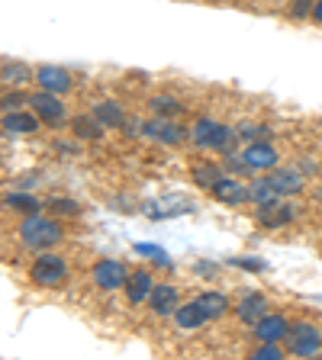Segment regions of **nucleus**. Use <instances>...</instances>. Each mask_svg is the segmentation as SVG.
<instances>
[{
  "instance_id": "nucleus-1",
  "label": "nucleus",
  "mask_w": 322,
  "mask_h": 360,
  "mask_svg": "<svg viewBox=\"0 0 322 360\" xmlns=\"http://www.w3.org/2000/svg\"><path fill=\"white\" fill-rule=\"evenodd\" d=\"M61 225L58 219L52 216H42V212H30V216L20 222V241L30 251H49V248H55L61 241Z\"/></svg>"
},
{
  "instance_id": "nucleus-2",
  "label": "nucleus",
  "mask_w": 322,
  "mask_h": 360,
  "mask_svg": "<svg viewBox=\"0 0 322 360\" xmlns=\"http://www.w3.org/2000/svg\"><path fill=\"white\" fill-rule=\"evenodd\" d=\"M284 347H287V354H293V357H313V354L322 351V331L316 328L313 322H297V325H290V331H287Z\"/></svg>"
},
{
  "instance_id": "nucleus-3",
  "label": "nucleus",
  "mask_w": 322,
  "mask_h": 360,
  "mask_svg": "<svg viewBox=\"0 0 322 360\" xmlns=\"http://www.w3.org/2000/svg\"><path fill=\"white\" fill-rule=\"evenodd\" d=\"M68 277V261L61 255H39L30 267V280L39 286H58Z\"/></svg>"
},
{
  "instance_id": "nucleus-4",
  "label": "nucleus",
  "mask_w": 322,
  "mask_h": 360,
  "mask_svg": "<svg viewBox=\"0 0 322 360\" xmlns=\"http://www.w3.org/2000/svg\"><path fill=\"white\" fill-rule=\"evenodd\" d=\"M30 106H32V112H36L39 120L49 122V126L65 122V100H58V94H52V90L39 87L36 94L30 97Z\"/></svg>"
},
{
  "instance_id": "nucleus-5",
  "label": "nucleus",
  "mask_w": 322,
  "mask_h": 360,
  "mask_svg": "<svg viewBox=\"0 0 322 360\" xmlns=\"http://www.w3.org/2000/svg\"><path fill=\"white\" fill-rule=\"evenodd\" d=\"M90 280L100 286V290H120V286H126L129 280V270L123 261H97L94 264V270H90Z\"/></svg>"
},
{
  "instance_id": "nucleus-6",
  "label": "nucleus",
  "mask_w": 322,
  "mask_h": 360,
  "mask_svg": "<svg viewBox=\"0 0 322 360\" xmlns=\"http://www.w3.org/2000/svg\"><path fill=\"white\" fill-rule=\"evenodd\" d=\"M252 171H271L278 167V148L268 142V139H258V142H245V151H242Z\"/></svg>"
},
{
  "instance_id": "nucleus-7",
  "label": "nucleus",
  "mask_w": 322,
  "mask_h": 360,
  "mask_svg": "<svg viewBox=\"0 0 322 360\" xmlns=\"http://www.w3.org/2000/svg\"><path fill=\"white\" fill-rule=\"evenodd\" d=\"M210 193L216 196L219 202H225V206H242V202H252V193H248L245 184H242V180H235V177H225V174L210 187Z\"/></svg>"
},
{
  "instance_id": "nucleus-8",
  "label": "nucleus",
  "mask_w": 322,
  "mask_h": 360,
  "mask_svg": "<svg viewBox=\"0 0 322 360\" xmlns=\"http://www.w3.org/2000/svg\"><path fill=\"white\" fill-rule=\"evenodd\" d=\"M268 184L274 187L278 196H297L303 193V174L293 167H271L268 171Z\"/></svg>"
},
{
  "instance_id": "nucleus-9",
  "label": "nucleus",
  "mask_w": 322,
  "mask_h": 360,
  "mask_svg": "<svg viewBox=\"0 0 322 360\" xmlns=\"http://www.w3.org/2000/svg\"><path fill=\"white\" fill-rule=\"evenodd\" d=\"M142 132L149 135V139H155V142H165V145H180L184 142V135H187L178 122L171 120V116H158V120L145 122Z\"/></svg>"
},
{
  "instance_id": "nucleus-10",
  "label": "nucleus",
  "mask_w": 322,
  "mask_h": 360,
  "mask_svg": "<svg viewBox=\"0 0 322 360\" xmlns=\"http://www.w3.org/2000/svg\"><path fill=\"white\" fill-rule=\"evenodd\" d=\"M293 206L290 202H280V196L278 200H271V202H264V206H258V222L264 225V229H280V225H287V222H293Z\"/></svg>"
},
{
  "instance_id": "nucleus-11",
  "label": "nucleus",
  "mask_w": 322,
  "mask_h": 360,
  "mask_svg": "<svg viewBox=\"0 0 322 360\" xmlns=\"http://www.w3.org/2000/svg\"><path fill=\"white\" fill-rule=\"evenodd\" d=\"M36 81H39V87L42 90H52V94H68L71 90V75H68L65 68H58V65H42V68H36Z\"/></svg>"
},
{
  "instance_id": "nucleus-12",
  "label": "nucleus",
  "mask_w": 322,
  "mask_h": 360,
  "mask_svg": "<svg viewBox=\"0 0 322 360\" xmlns=\"http://www.w3.org/2000/svg\"><path fill=\"white\" fill-rule=\"evenodd\" d=\"M235 312H239V319L245 325H255V322H261L264 315L271 312L268 309V296H264V292H245V296H242L239 300V306H235Z\"/></svg>"
},
{
  "instance_id": "nucleus-13",
  "label": "nucleus",
  "mask_w": 322,
  "mask_h": 360,
  "mask_svg": "<svg viewBox=\"0 0 322 360\" xmlns=\"http://www.w3.org/2000/svg\"><path fill=\"white\" fill-rule=\"evenodd\" d=\"M252 328H255L258 341H280V345H284L287 331H290V322H287L284 315H278V312H268L261 322H255Z\"/></svg>"
},
{
  "instance_id": "nucleus-14",
  "label": "nucleus",
  "mask_w": 322,
  "mask_h": 360,
  "mask_svg": "<svg viewBox=\"0 0 322 360\" xmlns=\"http://www.w3.org/2000/svg\"><path fill=\"white\" fill-rule=\"evenodd\" d=\"M126 300L132 302V306H139V302H149L151 290H155V277H151L149 270H135V274H129L126 280Z\"/></svg>"
},
{
  "instance_id": "nucleus-15",
  "label": "nucleus",
  "mask_w": 322,
  "mask_h": 360,
  "mask_svg": "<svg viewBox=\"0 0 322 360\" xmlns=\"http://www.w3.org/2000/svg\"><path fill=\"white\" fill-rule=\"evenodd\" d=\"M149 306H151L155 315H174V309L180 306L178 302V286L155 283V290H151V296H149Z\"/></svg>"
},
{
  "instance_id": "nucleus-16",
  "label": "nucleus",
  "mask_w": 322,
  "mask_h": 360,
  "mask_svg": "<svg viewBox=\"0 0 322 360\" xmlns=\"http://www.w3.org/2000/svg\"><path fill=\"white\" fill-rule=\"evenodd\" d=\"M174 322H178L180 331H197L203 322H206V312L200 309V302H184V306L174 309Z\"/></svg>"
},
{
  "instance_id": "nucleus-17",
  "label": "nucleus",
  "mask_w": 322,
  "mask_h": 360,
  "mask_svg": "<svg viewBox=\"0 0 322 360\" xmlns=\"http://www.w3.org/2000/svg\"><path fill=\"white\" fill-rule=\"evenodd\" d=\"M94 120L100 122L104 129H110V126H126V112H123V106L116 103V100H100L97 106H94Z\"/></svg>"
},
{
  "instance_id": "nucleus-18",
  "label": "nucleus",
  "mask_w": 322,
  "mask_h": 360,
  "mask_svg": "<svg viewBox=\"0 0 322 360\" xmlns=\"http://www.w3.org/2000/svg\"><path fill=\"white\" fill-rule=\"evenodd\" d=\"M4 129H7V132H13V135L36 132V129H39V116H36V112L10 110V112H4Z\"/></svg>"
},
{
  "instance_id": "nucleus-19",
  "label": "nucleus",
  "mask_w": 322,
  "mask_h": 360,
  "mask_svg": "<svg viewBox=\"0 0 322 360\" xmlns=\"http://www.w3.org/2000/svg\"><path fill=\"white\" fill-rule=\"evenodd\" d=\"M235 142H239V129L216 122V129H213V139H210V148L219 151V155L225 158V155H233V151H235Z\"/></svg>"
},
{
  "instance_id": "nucleus-20",
  "label": "nucleus",
  "mask_w": 322,
  "mask_h": 360,
  "mask_svg": "<svg viewBox=\"0 0 322 360\" xmlns=\"http://www.w3.org/2000/svg\"><path fill=\"white\" fill-rule=\"evenodd\" d=\"M197 302H200V309L206 312V319H223L225 312H229V300H225L223 292L216 290H206L197 296Z\"/></svg>"
},
{
  "instance_id": "nucleus-21",
  "label": "nucleus",
  "mask_w": 322,
  "mask_h": 360,
  "mask_svg": "<svg viewBox=\"0 0 322 360\" xmlns=\"http://www.w3.org/2000/svg\"><path fill=\"white\" fill-rule=\"evenodd\" d=\"M219 177H223V171H219V165H213V161H197V165H194V184H197V187L210 190Z\"/></svg>"
},
{
  "instance_id": "nucleus-22",
  "label": "nucleus",
  "mask_w": 322,
  "mask_h": 360,
  "mask_svg": "<svg viewBox=\"0 0 322 360\" xmlns=\"http://www.w3.org/2000/svg\"><path fill=\"white\" fill-rule=\"evenodd\" d=\"M0 77H4V84H23L36 77V71L30 65H23V61H4V75Z\"/></svg>"
},
{
  "instance_id": "nucleus-23",
  "label": "nucleus",
  "mask_w": 322,
  "mask_h": 360,
  "mask_svg": "<svg viewBox=\"0 0 322 360\" xmlns=\"http://www.w3.org/2000/svg\"><path fill=\"white\" fill-rule=\"evenodd\" d=\"M71 129H75L78 139H100V135H104V126L94 120V112H90V116H78V120L71 122Z\"/></svg>"
},
{
  "instance_id": "nucleus-24",
  "label": "nucleus",
  "mask_w": 322,
  "mask_h": 360,
  "mask_svg": "<svg viewBox=\"0 0 322 360\" xmlns=\"http://www.w3.org/2000/svg\"><path fill=\"white\" fill-rule=\"evenodd\" d=\"M213 129H216V122H213V120H197L194 122V129H190V139H194L197 148H210Z\"/></svg>"
},
{
  "instance_id": "nucleus-25",
  "label": "nucleus",
  "mask_w": 322,
  "mask_h": 360,
  "mask_svg": "<svg viewBox=\"0 0 322 360\" xmlns=\"http://www.w3.org/2000/svg\"><path fill=\"white\" fill-rule=\"evenodd\" d=\"M248 193H252V202H258V206L278 200V193H274V187L268 184V177H258L255 184H248Z\"/></svg>"
},
{
  "instance_id": "nucleus-26",
  "label": "nucleus",
  "mask_w": 322,
  "mask_h": 360,
  "mask_svg": "<svg viewBox=\"0 0 322 360\" xmlns=\"http://www.w3.org/2000/svg\"><path fill=\"white\" fill-rule=\"evenodd\" d=\"M4 202H7L10 210H20V212H39V200L30 193H7Z\"/></svg>"
},
{
  "instance_id": "nucleus-27",
  "label": "nucleus",
  "mask_w": 322,
  "mask_h": 360,
  "mask_svg": "<svg viewBox=\"0 0 322 360\" xmlns=\"http://www.w3.org/2000/svg\"><path fill=\"white\" fill-rule=\"evenodd\" d=\"M151 112H158V116H178L180 103L174 97H151Z\"/></svg>"
},
{
  "instance_id": "nucleus-28",
  "label": "nucleus",
  "mask_w": 322,
  "mask_h": 360,
  "mask_svg": "<svg viewBox=\"0 0 322 360\" xmlns=\"http://www.w3.org/2000/svg\"><path fill=\"white\" fill-rule=\"evenodd\" d=\"M284 351L287 347H280V341H261V347H258L252 357L255 360H280L284 357Z\"/></svg>"
},
{
  "instance_id": "nucleus-29",
  "label": "nucleus",
  "mask_w": 322,
  "mask_h": 360,
  "mask_svg": "<svg viewBox=\"0 0 322 360\" xmlns=\"http://www.w3.org/2000/svg\"><path fill=\"white\" fill-rule=\"evenodd\" d=\"M268 129L264 126H255V122H239V139H245V142H258V139H268Z\"/></svg>"
},
{
  "instance_id": "nucleus-30",
  "label": "nucleus",
  "mask_w": 322,
  "mask_h": 360,
  "mask_svg": "<svg viewBox=\"0 0 322 360\" xmlns=\"http://www.w3.org/2000/svg\"><path fill=\"white\" fill-rule=\"evenodd\" d=\"M49 210L55 212V216H78V212H81V206H78L75 200H49Z\"/></svg>"
},
{
  "instance_id": "nucleus-31",
  "label": "nucleus",
  "mask_w": 322,
  "mask_h": 360,
  "mask_svg": "<svg viewBox=\"0 0 322 360\" xmlns=\"http://www.w3.org/2000/svg\"><path fill=\"white\" fill-rule=\"evenodd\" d=\"M313 7H316V0H293L290 4V20H306V16H313Z\"/></svg>"
},
{
  "instance_id": "nucleus-32",
  "label": "nucleus",
  "mask_w": 322,
  "mask_h": 360,
  "mask_svg": "<svg viewBox=\"0 0 322 360\" xmlns=\"http://www.w3.org/2000/svg\"><path fill=\"white\" fill-rule=\"evenodd\" d=\"M26 100H30V97H23L20 90H7V94H4V100H0V106H4V112H10V110H20Z\"/></svg>"
},
{
  "instance_id": "nucleus-33",
  "label": "nucleus",
  "mask_w": 322,
  "mask_h": 360,
  "mask_svg": "<svg viewBox=\"0 0 322 360\" xmlns=\"http://www.w3.org/2000/svg\"><path fill=\"white\" fill-rule=\"evenodd\" d=\"M135 251H139V255H145V257H155V261L165 264V267H171V261L165 257V251H161V248H155V245H135Z\"/></svg>"
},
{
  "instance_id": "nucleus-34",
  "label": "nucleus",
  "mask_w": 322,
  "mask_h": 360,
  "mask_svg": "<svg viewBox=\"0 0 322 360\" xmlns=\"http://www.w3.org/2000/svg\"><path fill=\"white\" fill-rule=\"evenodd\" d=\"M235 264H242V267H248V270H261L264 267L261 261H235Z\"/></svg>"
},
{
  "instance_id": "nucleus-35",
  "label": "nucleus",
  "mask_w": 322,
  "mask_h": 360,
  "mask_svg": "<svg viewBox=\"0 0 322 360\" xmlns=\"http://www.w3.org/2000/svg\"><path fill=\"white\" fill-rule=\"evenodd\" d=\"M313 20L322 22V0H316V7H313Z\"/></svg>"
},
{
  "instance_id": "nucleus-36",
  "label": "nucleus",
  "mask_w": 322,
  "mask_h": 360,
  "mask_svg": "<svg viewBox=\"0 0 322 360\" xmlns=\"http://www.w3.org/2000/svg\"><path fill=\"white\" fill-rule=\"evenodd\" d=\"M271 4H280V0H271Z\"/></svg>"
}]
</instances>
